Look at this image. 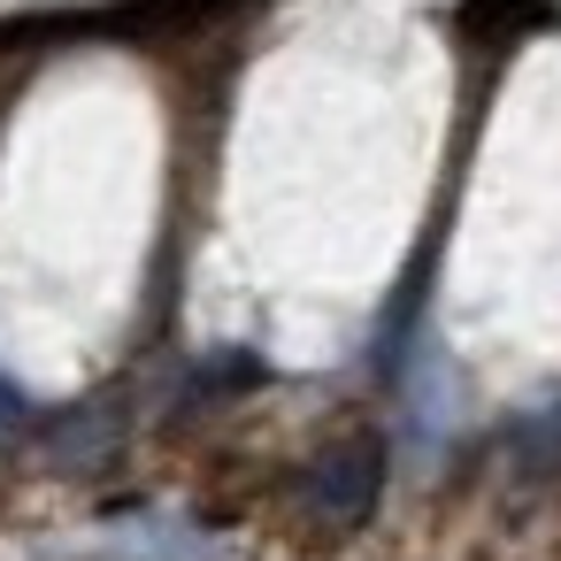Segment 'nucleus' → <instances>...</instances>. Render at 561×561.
Returning <instances> with one entry per match:
<instances>
[{
	"mask_svg": "<svg viewBox=\"0 0 561 561\" xmlns=\"http://www.w3.org/2000/svg\"><path fill=\"white\" fill-rule=\"evenodd\" d=\"M385 492V438L377 431H354L339 446H323V461L308 469V515L331 523V530H354Z\"/></svg>",
	"mask_w": 561,
	"mask_h": 561,
	"instance_id": "1",
	"label": "nucleus"
}]
</instances>
